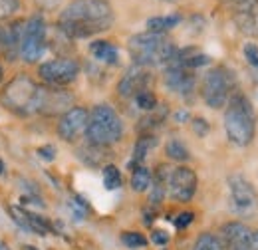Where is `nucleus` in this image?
Segmentation results:
<instances>
[{
	"label": "nucleus",
	"instance_id": "9d476101",
	"mask_svg": "<svg viewBox=\"0 0 258 250\" xmlns=\"http://www.w3.org/2000/svg\"><path fill=\"white\" fill-rule=\"evenodd\" d=\"M197 175H195L193 169L189 167H177V169H171V175H169V195L177 201V203H189L197 193Z\"/></svg>",
	"mask_w": 258,
	"mask_h": 250
},
{
	"label": "nucleus",
	"instance_id": "aec40b11",
	"mask_svg": "<svg viewBox=\"0 0 258 250\" xmlns=\"http://www.w3.org/2000/svg\"><path fill=\"white\" fill-rule=\"evenodd\" d=\"M183 18L179 14H169V16H155V18H149L147 20V32H153V34H165L167 30L175 28Z\"/></svg>",
	"mask_w": 258,
	"mask_h": 250
},
{
	"label": "nucleus",
	"instance_id": "a878e982",
	"mask_svg": "<svg viewBox=\"0 0 258 250\" xmlns=\"http://www.w3.org/2000/svg\"><path fill=\"white\" fill-rule=\"evenodd\" d=\"M121 242H123L127 248H143V246L147 244V238H145L141 232H123Z\"/></svg>",
	"mask_w": 258,
	"mask_h": 250
},
{
	"label": "nucleus",
	"instance_id": "f3484780",
	"mask_svg": "<svg viewBox=\"0 0 258 250\" xmlns=\"http://www.w3.org/2000/svg\"><path fill=\"white\" fill-rule=\"evenodd\" d=\"M169 175H171V169L167 165H159L155 175L151 177V195H149V203L153 207H159L167 195V185H169Z\"/></svg>",
	"mask_w": 258,
	"mask_h": 250
},
{
	"label": "nucleus",
	"instance_id": "473e14b6",
	"mask_svg": "<svg viewBox=\"0 0 258 250\" xmlns=\"http://www.w3.org/2000/svg\"><path fill=\"white\" fill-rule=\"evenodd\" d=\"M193 219H195L193 213H189V211H187V213H181V215L175 219V226H177V228H187V226L193 222Z\"/></svg>",
	"mask_w": 258,
	"mask_h": 250
},
{
	"label": "nucleus",
	"instance_id": "f03ea898",
	"mask_svg": "<svg viewBox=\"0 0 258 250\" xmlns=\"http://www.w3.org/2000/svg\"><path fill=\"white\" fill-rule=\"evenodd\" d=\"M225 131L230 143L236 147H246L252 143L256 133V115L250 99L236 92L230 95L225 105Z\"/></svg>",
	"mask_w": 258,
	"mask_h": 250
},
{
	"label": "nucleus",
	"instance_id": "1a4fd4ad",
	"mask_svg": "<svg viewBox=\"0 0 258 250\" xmlns=\"http://www.w3.org/2000/svg\"><path fill=\"white\" fill-rule=\"evenodd\" d=\"M78 74H80V64L76 60H68V58L50 60L38 68V76L54 88H62V86L76 82Z\"/></svg>",
	"mask_w": 258,
	"mask_h": 250
},
{
	"label": "nucleus",
	"instance_id": "a211bd4d",
	"mask_svg": "<svg viewBox=\"0 0 258 250\" xmlns=\"http://www.w3.org/2000/svg\"><path fill=\"white\" fill-rule=\"evenodd\" d=\"M90 52L92 56L103 64H117L119 58V52L117 48L111 44V42H105V40H96L92 46H90Z\"/></svg>",
	"mask_w": 258,
	"mask_h": 250
},
{
	"label": "nucleus",
	"instance_id": "58836bf2",
	"mask_svg": "<svg viewBox=\"0 0 258 250\" xmlns=\"http://www.w3.org/2000/svg\"><path fill=\"white\" fill-rule=\"evenodd\" d=\"M163 2H175V0H163Z\"/></svg>",
	"mask_w": 258,
	"mask_h": 250
},
{
	"label": "nucleus",
	"instance_id": "0eeeda50",
	"mask_svg": "<svg viewBox=\"0 0 258 250\" xmlns=\"http://www.w3.org/2000/svg\"><path fill=\"white\" fill-rule=\"evenodd\" d=\"M228 195H230V207L240 217H250L258 209V193L254 185L242 177V175H230L228 177Z\"/></svg>",
	"mask_w": 258,
	"mask_h": 250
},
{
	"label": "nucleus",
	"instance_id": "f257e3e1",
	"mask_svg": "<svg viewBox=\"0 0 258 250\" xmlns=\"http://www.w3.org/2000/svg\"><path fill=\"white\" fill-rule=\"evenodd\" d=\"M113 18L109 0H72L58 18V28L72 40H82L109 30Z\"/></svg>",
	"mask_w": 258,
	"mask_h": 250
},
{
	"label": "nucleus",
	"instance_id": "4c0bfd02",
	"mask_svg": "<svg viewBox=\"0 0 258 250\" xmlns=\"http://www.w3.org/2000/svg\"><path fill=\"white\" fill-rule=\"evenodd\" d=\"M2 76H4V74H2V68H0V82H2Z\"/></svg>",
	"mask_w": 258,
	"mask_h": 250
},
{
	"label": "nucleus",
	"instance_id": "cd10ccee",
	"mask_svg": "<svg viewBox=\"0 0 258 250\" xmlns=\"http://www.w3.org/2000/svg\"><path fill=\"white\" fill-rule=\"evenodd\" d=\"M18 6H20L18 0H0V20L10 18L18 10Z\"/></svg>",
	"mask_w": 258,
	"mask_h": 250
},
{
	"label": "nucleus",
	"instance_id": "f8f14e48",
	"mask_svg": "<svg viewBox=\"0 0 258 250\" xmlns=\"http://www.w3.org/2000/svg\"><path fill=\"white\" fill-rule=\"evenodd\" d=\"M88 117H90V113L86 107H80V105L70 107L68 111L62 113V117L58 121V135L68 143L76 141L82 133H86Z\"/></svg>",
	"mask_w": 258,
	"mask_h": 250
},
{
	"label": "nucleus",
	"instance_id": "2eb2a0df",
	"mask_svg": "<svg viewBox=\"0 0 258 250\" xmlns=\"http://www.w3.org/2000/svg\"><path fill=\"white\" fill-rule=\"evenodd\" d=\"M22 28H24V20H18L14 24H10L8 28L0 30V48L2 54L14 62L16 56L20 54V38H22Z\"/></svg>",
	"mask_w": 258,
	"mask_h": 250
},
{
	"label": "nucleus",
	"instance_id": "20e7f679",
	"mask_svg": "<svg viewBox=\"0 0 258 250\" xmlns=\"http://www.w3.org/2000/svg\"><path fill=\"white\" fill-rule=\"evenodd\" d=\"M121 135H123V123L117 111L107 103L96 105L88 117V127H86L88 143L97 147H109L117 143Z\"/></svg>",
	"mask_w": 258,
	"mask_h": 250
},
{
	"label": "nucleus",
	"instance_id": "39448f33",
	"mask_svg": "<svg viewBox=\"0 0 258 250\" xmlns=\"http://www.w3.org/2000/svg\"><path fill=\"white\" fill-rule=\"evenodd\" d=\"M232 90H234V78H232V72L225 66H217L209 70L201 84V95L205 103L213 109L225 107L226 101L232 95Z\"/></svg>",
	"mask_w": 258,
	"mask_h": 250
},
{
	"label": "nucleus",
	"instance_id": "ddd939ff",
	"mask_svg": "<svg viewBox=\"0 0 258 250\" xmlns=\"http://www.w3.org/2000/svg\"><path fill=\"white\" fill-rule=\"evenodd\" d=\"M163 82L165 86L179 95H191L195 90V74L191 70L179 66L177 62H169L167 64V70H165V76H163Z\"/></svg>",
	"mask_w": 258,
	"mask_h": 250
},
{
	"label": "nucleus",
	"instance_id": "b1692460",
	"mask_svg": "<svg viewBox=\"0 0 258 250\" xmlns=\"http://www.w3.org/2000/svg\"><path fill=\"white\" fill-rule=\"evenodd\" d=\"M103 185L107 191H115L121 187V173L115 165H105L103 167Z\"/></svg>",
	"mask_w": 258,
	"mask_h": 250
},
{
	"label": "nucleus",
	"instance_id": "6e6552de",
	"mask_svg": "<svg viewBox=\"0 0 258 250\" xmlns=\"http://www.w3.org/2000/svg\"><path fill=\"white\" fill-rule=\"evenodd\" d=\"M46 52V22L42 16H32L24 22L20 38V56L26 62H36Z\"/></svg>",
	"mask_w": 258,
	"mask_h": 250
},
{
	"label": "nucleus",
	"instance_id": "bb28decb",
	"mask_svg": "<svg viewBox=\"0 0 258 250\" xmlns=\"http://www.w3.org/2000/svg\"><path fill=\"white\" fill-rule=\"evenodd\" d=\"M221 2H225L226 6L234 8L238 14L240 12H252L258 6V0H221Z\"/></svg>",
	"mask_w": 258,
	"mask_h": 250
},
{
	"label": "nucleus",
	"instance_id": "c756f323",
	"mask_svg": "<svg viewBox=\"0 0 258 250\" xmlns=\"http://www.w3.org/2000/svg\"><path fill=\"white\" fill-rule=\"evenodd\" d=\"M244 58L248 60V64H250V66L258 68V46H256V44L248 42V44L244 46Z\"/></svg>",
	"mask_w": 258,
	"mask_h": 250
},
{
	"label": "nucleus",
	"instance_id": "e433bc0d",
	"mask_svg": "<svg viewBox=\"0 0 258 250\" xmlns=\"http://www.w3.org/2000/svg\"><path fill=\"white\" fill-rule=\"evenodd\" d=\"M24 250H36L34 246H24Z\"/></svg>",
	"mask_w": 258,
	"mask_h": 250
},
{
	"label": "nucleus",
	"instance_id": "412c9836",
	"mask_svg": "<svg viewBox=\"0 0 258 250\" xmlns=\"http://www.w3.org/2000/svg\"><path fill=\"white\" fill-rule=\"evenodd\" d=\"M151 171L147 169V167H143V165H139V167H135L133 169V173H131V189L135 191V193H143V191H147V189L151 187Z\"/></svg>",
	"mask_w": 258,
	"mask_h": 250
},
{
	"label": "nucleus",
	"instance_id": "7c9ffc66",
	"mask_svg": "<svg viewBox=\"0 0 258 250\" xmlns=\"http://www.w3.org/2000/svg\"><path fill=\"white\" fill-rule=\"evenodd\" d=\"M191 125H193L195 133H197V135H201V137H203V135H207V133H209V129H211L209 123H207V119H203V117H195Z\"/></svg>",
	"mask_w": 258,
	"mask_h": 250
},
{
	"label": "nucleus",
	"instance_id": "4468645a",
	"mask_svg": "<svg viewBox=\"0 0 258 250\" xmlns=\"http://www.w3.org/2000/svg\"><path fill=\"white\" fill-rule=\"evenodd\" d=\"M149 82H151V76H149L147 68H143V66H131L127 72H125V76L119 80L117 92H119L121 97H135L139 92L147 90Z\"/></svg>",
	"mask_w": 258,
	"mask_h": 250
},
{
	"label": "nucleus",
	"instance_id": "2f4dec72",
	"mask_svg": "<svg viewBox=\"0 0 258 250\" xmlns=\"http://www.w3.org/2000/svg\"><path fill=\"white\" fill-rule=\"evenodd\" d=\"M38 157L44 161H54L56 159V147L54 145H44L38 149Z\"/></svg>",
	"mask_w": 258,
	"mask_h": 250
},
{
	"label": "nucleus",
	"instance_id": "c85d7f7f",
	"mask_svg": "<svg viewBox=\"0 0 258 250\" xmlns=\"http://www.w3.org/2000/svg\"><path fill=\"white\" fill-rule=\"evenodd\" d=\"M232 250H258V228L256 230H250V234Z\"/></svg>",
	"mask_w": 258,
	"mask_h": 250
},
{
	"label": "nucleus",
	"instance_id": "5701e85b",
	"mask_svg": "<svg viewBox=\"0 0 258 250\" xmlns=\"http://www.w3.org/2000/svg\"><path fill=\"white\" fill-rule=\"evenodd\" d=\"M191 250H225L223 248V242L219 240L217 234H211V232H203L197 240H195L193 248Z\"/></svg>",
	"mask_w": 258,
	"mask_h": 250
},
{
	"label": "nucleus",
	"instance_id": "9b49d317",
	"mask_svg": "<svg viewBox=\"0 0 258 250\" xmlns=\"http://www.w3.org/2000/svg\"><path fill=\"white\" fill-rule=\"evenodd\" d=\"M72 107V95L58 90V88H38L36 94V103H34V111H40L44 115H56L68 111Z\"/></svg>",
	"mask_w": 258,
	"mask_h": 250
},
{
	"label": "nucleus",
	"instance_id": "7ed1b4c3",
	"mask_svg": "<svg viewBox=\"0 0 258 250\" xmlns=\"http://www.w3.org/2000/svg\"><path fill=\"white\" fill-rule=\"evenodd\" d=\"M127 50L135 66H167L177 56L175 44L165 34L141 32L131 36L127 42Z\"/></svg>",
	"mask_w": 258,
	"mask_h": 250
},
{
	"label": "nucleus",
	"instance_id": "c9c22d12",
	"mask_svg": "<svg viewBox=\"0 0 258 250\" xmlns=\"http://www.w3.org/2000/svg\"><path fill=\"white\" fill-rule=\"evenodd\" d=\"M2 173H4V163L0 161V175H2Z\"/></svg>",
	"mask_w": 258,
	"mask_h": 250
},
{
	"label": "nucleus",
	"instance_id": "6ab92c4d",
	"mask_svg": "<svg viewBox=\"0 0 258 250\" xmlns=\"http://www.w3.org/2000/svg\"><path fill=\"white\" fill-rule=\"evenodd\" d=\"M157 145V139L153 137V135H143V137H139L137 139V143H135V147H133V157H131V163H129V167H139L141 163H143V159L147 157V153L153 149Z\"/></svg>",
	"mask_w": 258,
	"mask_h": 250
},
{
	"label": "nucleus",
	"instance_id": "4be33fe9",
	"mask_svg": "<svg viewBox=\"0 0 258 250\" xmlns=\"http://www.w3.org/2000/svg\"><path fill=\"white\" fill-rule=\"evenodd\" d=\"M165 153L169 159H173V161H179V163H183V161H189V149H187V145L183 143V141H179V139H171V141H167V145H165Z\"/></svg>",
	"mask_w": 258,
	"mask_h": 250
},
{
	"label": "nucleus",
	"instance_id": "f704fd0d",
	"mask_svg": "<svg viewBox=\"0 0 258 250\" xmlns=\"http://www.w3.org/2000/svg\"><path fill=\"white\" fill-rule=\"evenodd\" d=\"M254 28H256V30H254V32H256V34H258V14H256V16H254Z\"/></svg>",
	"mask_w": 258,
	"mask_h": 250
},
{
	"label": "nucleus",
	"instance_id": "72a5a7b5",
	"mask_svg": "<svg viewBox=\"0 0 258 250\" xmlns=\"http://www.w3.org/2000/svg\"><path fill=\"white\" fill-rule=\"evenodd\" d=\"M151 240H153L155 244L163 246V244H167V242H169V234H167L165 230H155V232L151 234Z\"/></svg>",
	"mask_w": 258,
	"mask_h": 250
},
{
	"label": "nucleus",
	"instance_id": "dca6fc26",
	"mask_svg": "<svg viewBox=\"0 0 258 250\" xmlns=\"http://www.w3.org/2000/svg\"><path fill=\"white\" fill-rule=\"evenodd\" d=\"M250 234V228L242 222H226L225 226L221 228V236L219 240L223 242V248L225 250H232L234 246H238L246 236Z\"/></svg>",
	"mask_w": 258,
	"mask_h": 250
},
{
	"label": "nucleus",
	"instance_id": "393cba45",
	"mask_svg": "<svg viewBox=\"0 0 258 250\" xmlns=\"http://www.w3.org/2000/svg\"><path fill=\"white\" fill-rule=\"evenodd\" d=\"M135 103L143 111H155L157 109V97L149 90H143V92H139V94L135 95Z\"/></svg>",
	"mask_w": 258,
	"mask_h": 250
},
{
	"label": "nucleus",
	"instance_id": "423d86ee",
	"mask_svg": "<svg viewBox=\"0 0 258 250\" xmlns=\"http://www.w3.org/2000/svg\"><path fill=\"white\" fill-rule=\"evenodd\" d=\"M36 94H38V86L34 84L32 80L24 74L16 76L12 82H8V86L2 90L0 94V101L20 113V115H28L34 111V103H36Z\"/></svg>",
	"mask_w": 258,
	"mask_h": 250
}]
</instances>
